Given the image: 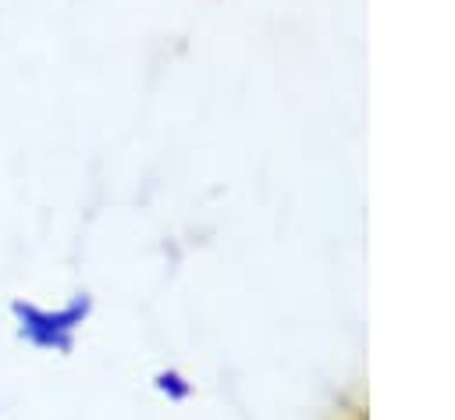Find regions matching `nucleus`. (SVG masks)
<instances>
[{"instance_id":"nucleus-1","label":"nucleus","mask_w":455,"mask_h":420,"mask_svg":"<svg viewBox=\"0 0 455 420\" xmlns=\"http://www.w3.org/2000/svg\"><path fill=\"white\" fill-rule=\"evenodd\" d=\"M14 313H18V320H21V335L28 338V342H36V345H57V349H64L68 345V331L78 324V317L85 313V303L82 306H71V310H64V313H43V310H36V306H25V303H14Z\"/></svg>"}]
</instances>
